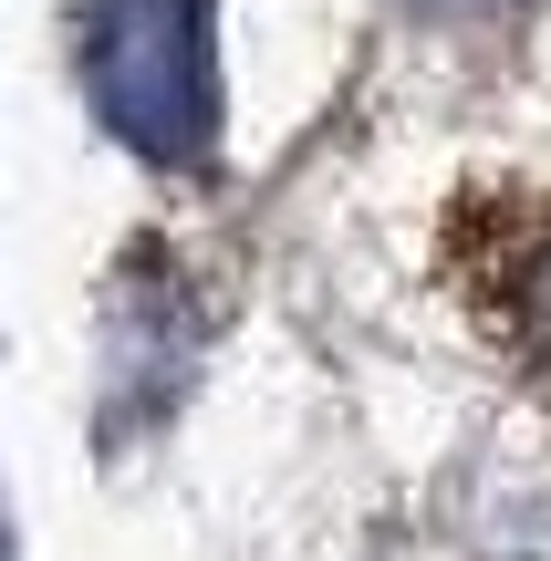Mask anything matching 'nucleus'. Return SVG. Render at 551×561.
I'll return each instance as SVG.
<instances>
[{
	"mask_svg": "<svg viewBox=\"0 0 551 561\" xmlns=\"http://www.w3.org/2000/svg\"><path fill=\"white\" fill-rule=\"evenodd\" d=\"M83 83H94V115L146 167H198L219 136L208 0H94L83 11Z\"/></svg>",
	"mask_w": 551,
	"mask_h": 561,
	"instance_id": "1",
	"label": "nucleus"
},
{
	"mask_svg": "<svg viewBox=\"0 0 551 561\" xmlns=\"http://www.w3.org/2000/svg\"><path fill=\"white\" fill-rule=\"evenodd\" d=\"M520 322H531V333L551 343V240L531 250V271H520Z\"/></svg>",
	"mask_w": 551,
	"mask_h": 561,
	"instance_id": "2",
	"label": "nucleus"
},
{
	"mask_svg": "<svg viewBox=\"0 0 551 561\" xmlns=\"http://www.w3.org/2000/svg\"><path fill=\"white\" fill-rule=\"evenodd\" d=\"M416 21H500V11H520V0H406Z\"/></svg>",
	"mask_w": 551,
	"mask_h": 561,
	"instance_id": "3",
	"label": "nucleus"
}]
</instances>
